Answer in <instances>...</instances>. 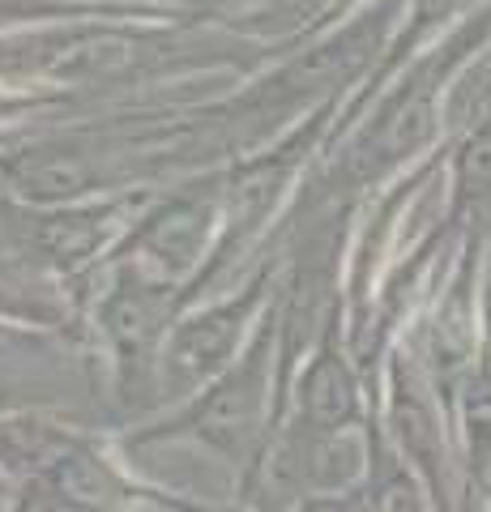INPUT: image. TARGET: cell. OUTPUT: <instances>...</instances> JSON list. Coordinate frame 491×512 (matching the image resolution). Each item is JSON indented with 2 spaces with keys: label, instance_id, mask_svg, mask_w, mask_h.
I'll return each instance as SVG.
<instances>
[{
  "label": "cell",
  "instance_id": "6da1fadb",
  "mask_svg": "<svg viewBox=\"0 0 491 512\" xmlns=\"http://www.w3.org/2000/svg\"><path fill=\"white\" fill-rule=\"evenodd\" d=\"M265 393H269V329L252 342V350L235 372H227L210 393H201L176 423H163V431H150V436H141V440L193 431L197 440L214 444L218 453H227L235 461L257 440V427L265 414Z\"/></svg>",
  "mask_w": 491,
  "mask_h": 512
},
{
  "label": "cell",
  "instance_id": "7a4b0ae2",
  "mask_svg": "<svg viewBox=\"0 0 491 512\" xmlns=\"http://www.w3.org/2000/svg\"><path fill=\"white\" fill-rule=\"evenodd\" d=\"M214 218L218 210H214L210 192H188V197H176L171 205H163L129 244L133 274L171 286L180 274H188L197 265L205 235L214 231Z\"/></svg>",
  "mask_w": 491,
  "mask_h": 512
},
{
  "label": "cell",
  "instance_id": "3957f363",
  "mask_svg": "<svg viewBox=\"0 0 491 512\" xmlns=\"http://www.w3.org/2000/svg\"><path fill=\"white\" fill-rule=\"evenodd\" d=\"M0 171L26 201L39 205L77 201L82 192L99 184V158L82 150L77 141H35V146L9 154Z\"/></svg>",
  "mask_w": 491,
  "mask_h": 512
},
{
  "label": "cell",
  "instance_id": "277c9868",
  "mask_svg": "<svg viewBox=\"0 0 491 512\" xmlns=\"http://www.w3.org/2000/svg\"><path fill=\"white\" fill-rule=\"evenodd\" d=\"M257 299H261V286H248L240 299L218 303V308L184 320V325L176 329V338H171V350H167L171 372L184 376V380L214 376L218 367L231 359V350H235V342H240L244 320L252 316V308H257Z\"/></svg>",
  "mask_w": 491,
  "mask_h": 512
},
{
  "label": "cell",
  "instance_id": "5b68a950",
  "mask_svg": "<svg viewBox=\"0 0 491 512\" xmlns=\"http://www.w3.org/2000/svg\"><path fill=\"white\" fill-rule=\"evenodd\" d=\"M167 308H171V286L141 274L124 278L116 286V295L103 303V329L124 367L146 363V355L167 329Z\"/></svg>",
  "mask_w": 491,
  "mask_h": 512
},
{
  "label": "cell",
  "instance_id": "8992f818",
  "mask_svg": "<svg viewBox=\"0 0 491 512\" xmlns=\"http://www.w3.org/2000/svg\"><path fill=\"white\" fill-rule=\"evenodd\" d=\"M77 436H69L65 427L43 423V419H0V466L13 474H26L30 483L52 470V461L65 453Z\"/></svg>",
  "mask_w": 491,
  "mask_h": 512
},
{
  "label": "cell",
  "instance_id": "52a82bcc",
  "mask_svg": "<svg viewBox=\"0 0 491 512\" xmlns=\"http://www.w3.org/2000/svg\"><path fill=\"white\" fill-rule=\"evenodd\" d=\"M299 393H304V419L312 431H338L355 419V380L334 350H325L308 367Z\"/></svg>",
  "mask_w": 491,
  "mask_h": 512
},
{
  "label": "cell",
  "instance_id": "ba28073f",
  "mask_svg": "<svg viewBox=\"0 0 491 512\" xmlns=\"http://www.w3.org/2000/svg\"><path fill=\"white\" fill-rule=\"evenodd\" d=\"M120 214V205H103V210H65L56 218H43L39 227V248L52 256L60 269H77L99 252L107 227Z\"/></svg>",
  "mask_w": 491,
  "mask_h": 512
},
{
  "label": "cell",
  "instance_id": "9c48e42d",
  "mask_svg": "<svg viewBox=\"0 0 491 512\" xmlns=\"http://www.w3.org/2000/svg\"><path fill=\"white\" fill-rule=\"evenodd\" d=\"M457 175H462V188L474 192V197L491 192V128H479V133H474L462 146Z\"/></svg>",
  "mask_w": 491,
  "mask_h": 512
},
{
  "label": "cell",
  "instance_id": "30bf717a",
  "mask_svg": "<svg viewBox=\"0 0 491 512\" xmlns=\"http://www.w3.org/2000/svg\"><path fill=\"white\" fill-rule=\"evenodd\" d=\"M22 402V380L9 372L5 363H0V410H9V406H18Z\"/></svg>",
  "mask_w": 491,
  "mask_h": 512
},
{
  "label": "cell",
  "instance_id": "8fae6325",
  "mask_svg": "<svg viewBox=\"0 0 491 512\" xmlns=\"http://www.w3.org/2000/svg\"><path fill=\"white\" fill-rule=\"evenodd\" d=\"M0 312H22V316H26V312H35L30 303L18 299V286H13L5 274H0Z\"/></svg>",
  "mask_w": 491,
  "mask_h": 512
},
{
  "label": "cell",
  "instance_id": "7c38bea8",
  "mask_svg": "<svg viewBox=\"0 0 491 512\" xmlns=\"http://www.w3.org/2000/svg\"><path fill=\"white\" fill-rule=\"evenodd\" d=\"M13 107H18V103H9V99H5V94H0V116H9V111H13Z\"/></svg>",
  "mask_w": 491,
  "mask_h": 512
},
{
  "label": "cell",
  "instance_id": "4fadbf2b",
  "mask_svg": "<svg viewBox=\"0 0 491 512\" xmlns=\"http://www.w3.org/2000/svg\"><path fill=\"white\" fill-rule=\"evenodd\" d=\"M188 512H201V508H188Z\"/></svg>",
  "mask_w": 491,
  "mask_h": 512
}]
</instances>
